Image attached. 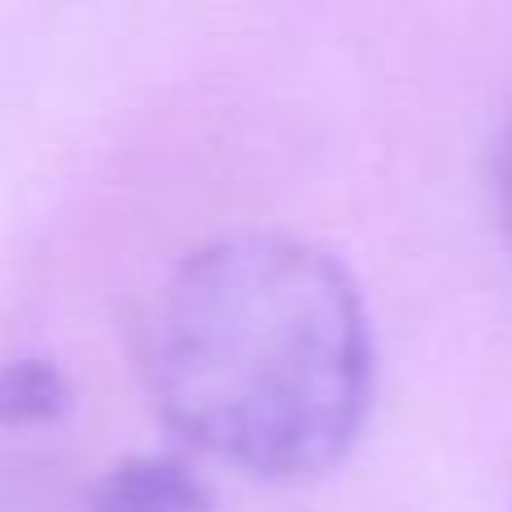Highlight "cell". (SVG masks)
<instances>
[{
	"label": "cell",
	"instance_id": "cell-1",
	"mask_svg": "<svg viewBox=\"0 0 512 512\" xmlns=\"http://www.w3.org/2000/svg\"><path fill=\"white\" fill-rule=\"evenodd\" d=\"M149 391L194 450L310 477L369 409L373 337L355 279L288 234H230L167 279L149 324Z\"/></svg>",
	"mask_w": 512,
	"mask_h": 512
},
{
	"label": "cell",
	"instance_id": "cell-2",
	"mask_svg": "<svg viewBox=\"0 0 512 512\" xmlns=\"http://www.w3.org/2000/svg\"><path fill=\"white\" fill-rule=\"evenodd\" d=\"M90 512H207V495L171 459H126L90 495Z\"/></svg>",
	"mask_w": 512,
	"mask_h": 512
},
{
	"label": "cell",
	"instance_id": "cell-3",
	"mask_svg": "<svg viewBox=\"0 0 512 512\" xmlns=\"http://www.w3.org/2000/svg\"><path fill=\"white\" fill-rule=\"evenodd\" d=\"M63 405H68V387H63L54 364L23 360L0 373V427L45 423V418H54Z\"/></svg>",
	"mask_w": 512,
	"mask_h": 512
},
{
	"label": "cell",
	"instance_id": "cell-4",
	"mask_svg": "<svg viewBox=\"0 0 512 512\" xmlns=\"http://www.w3.org/2000/svg\"><path fill=\"white\" fill-rule=\"evenodd\" d=\"M499 207H504V225L512 239V122L504 135V149H499Z\"/></svg>",
	"mask_w": 512,
	"mask_h": 512
}]
</instances>
